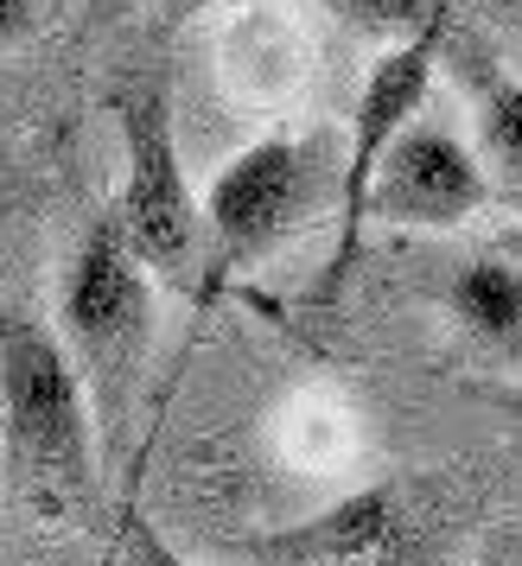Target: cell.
<instances>
[{
  "instance_id": "obj_1",
  "label": "cell",
  "mask_w": 522,
  "mask_h": 566,
  "mask_svg": "<svg viewBox=\"0 0 522 566\" xmlns=\"http://www.w3.org/2000/svg\"><path fill=\"white\" fill-rule=\"evenodd\" d=\"M0 439L13 496L39 522L96 503V439L71 350L32 312H0Z\"/></svg>"
},
{
  "instance_id": "obj_2",
  "label": "cell",
  "mask_w": 522,
  "mask_h": 566,
  "mask_svg": "<svg viewBox=\"0 0 522 566\" xmlns=\"http://www.w3.org/2000/svg\"><path fill=\"white\" fill-rule=\"evenodd\" d=\"M325 191H338V140L332 134H274L255 140L210 179L205 210V261H198V300H217L230 274L268 261L306 217L319 210Z\"/></svg>"
},
{
  "instance_id": "obj_3",
  "label": "cell",
  "mask_w": 522,
  "mask_h": 566,
  "mask_svg": "<svg viewBox=\"0 0 522 566\" xmlns=\"http://www.w3.org/2000/svg\"><path fill=\"white\" fill-rule=\"evenodd\" d=\"M108 115L122 128L128 179L115 198V230L128 242V255L159 274V281H191L205 261V210L185 179L179 134H173V90L154 71H134L108 90Z\"/></svg>"
},
{
  "instance_id": "obj_4",
  "label": "cell",
  "mask_w": 522,
  "mask_h": 566,
  "mask_svg": "<svg viewBox=\"0 0 522 566\" xmlns=\"http://www.w3.org/2000/svg\"><path fill=\"white\" fill-rule=\"evenodd\" d=\"M58 318L71 337V363H83L77 376L96 388V408L115 427L128 413V388L140 376L147 337H154V274L128 255L108 210L83 230L77 255L64 268Z\"/></svg>"
},
{
  "instance_id": "obj_5",
  "label": "cell",
  "mask_w": 522,
  "mask_h": 566,
  "mask_svg": "<svg viewBox=\"0 0 522 566\" xmlns=\"http://www.w3.org/2000/svg\"><path fill=\"white\" fill-rule=\"evenodd\" d=\"M446 32H452V0H434V13L415 27V39H401L376 57L364 96H357V134H351V154L338 166V249L325 261V281H319V306H332L351 281V261L364 249V191L376 179V159L389 154V140L415 122L427 83L440 71Z\"/></svg>"
},
{
  "instance_id": "obj_6",
  "label": "cell",
  "mask_w": 522,
  "mask_h": 566,
  "mask_svg": "<svg viewBox=\"0 0 522 566\" xmlns=\"http://www.w3.org/2000/svg\"><path fill=\"white\" fill-rule=\"evenodd\" d=\"M491 198L484 159L471 154L446 122H408L376 159V179L364 191V217L376 223H415V230H459Z\"/></svg>"
},
{
  "instance_id": "obj_7",
  "label": "cell",
  "mask_w": 522,
  "mask_h": 566,
  "mask_svg": "<svg viewBox=\"0 0 522 566\" xmlns=\"http://www.w3.org/2000/svg\"><path fill=\"white\" fill-rule=\"evenodd\" d=\"M401 522H395V490H364L338 503L332 515L319 522H300L293 535L268 541V554H338V560H357V554H383L395 547Z\"/></svg>"
},
{
  "instance_id": "obj_8",
  "label": "cell",
  "mask_w": 522,
  "mask_h": 566,
  "mask_svg": "<svg viewBox=\"0 0 522 566\" xmlns=\"http://www.w3.org/2000/svg\"><path fill=\"white\" fill-rule=\"evenodd\" d=\"M452 312L484 344L522 357V268L510 255H471L452 274Z\"/></svg>"
},
{
  "instance_id": "obj_9",
  "label": "cell",
  "mask_w": 522,
  "mask_h": 566,
  "mask_svg": "<svg viewBox=\"0 0 522 566\" xmlns=\"http://www.w3.org/2000/svg\"><path fill=\"white\" fill-rule=\"evenodd\" d=\"M459 83L471 90V108H478V147L491 159L503 185L522 191V77L497 71L484 52L459 57Z\"/></svg>"
},
{
  "instance_id": "obj_10",
  "label": "cell",
  "mask_w": 522,
  "mask_h": 566,
  "mask_svg": "<svg viewBox=\"0 0 522 566\" xmlns=\"http://www.w3.org/2000/svg\"><path fill=\"white\" fill-rule=\"evenodd\" d=\"M325 7H332L351 32H364V39H389V45L415 39V27L434 13V0H325Z\"/></svg>"
},
{
  "instance_id": "obj_11",
  "label": "cell",
  "mask_w": 522,
  "mask_h": 566,
  "mask_svg": "<svg viewBox=\"0 0 522 566\" xmlns=\"http://www.w3.org/2000/svg\"><path fill=\"white\" fill-rule=\"evenodd\" d=\"M122 560H128V566H198V560H185L179 547L159 535L154 522L134 510V503L122 510Z\"/></svg>"
},
{
  "instance_id": "obj_12",
  "label": "cell",
  "mask_w": 522,
  "mask_h": 566,
  "mask_svg": "<svg viewBox=\"0 0 522 566\" xmlns=\"http://www.w3.org/2000/svg\"><path fill=\"white\" fill-rule=\"evenodd\" d=\"M39 13V0H0V39H20Z\"/></svg>"
},
{
  "instance_id": "obj_13",
  "label": "cell",
  "mask_w": 522,
  "mask_h": 566,
  "mask_svg": "<svg viewBox=\"0 0 522 566\" xmlns=\"http://www.w3.org/2000/svg\"><path fill=\"white\" fill-rule=\"evenodd\" d=\"M478 401H491V408H503L510 420H522V388H510V382H491V388H471Z\"/></svg>"
},
{
  "instance_id": "obj_14",
  "label": "cell",
  "mask_w": 522,
  "mask_h": 566,
  "mask_svg": "<svg viewBox=\"0 0 522 566\" xmlns=\"http://www.w3.org/2000/svg\"><path fill=\"white\" fill-rule=\"evenodd\" d=\"M159 13H173V20H191V13H205V7H230V0H147Z\"/></svg>"
},
{
  "instance_id": "obj_15",
  "label": "cell",
  "mask_w": 522,
  "mask_h": 566,
  "mask_svg": "<svg viewBox=\"0 0 522 566\" xmlns=\"http://www.w3.org/2000/svg\"><path fill=\"white\" fill-rule=\"evenodd\" d=\"M497 255H510V261L522 268V230H503V235H497Z\"/></svg>"
},
{
  "instance_id": "obj_16",
  "label": "cell",
  "mask_w": 522,
  "mask_h": 566,
  "mask_svg": "<svg viewBox=\"0 0 522 566\" xmlns=\"http://www.w3.org/2000/svg\"><path fill=\"white\" fill-rule=\"evenodd\" d=\"M503 566H522V560H503Z\"/></svg>"
}]
</instances>
